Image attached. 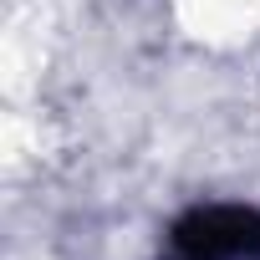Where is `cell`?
I'll return each mask as SVG.
<instances>
[{"label":"cell","instance_id":"1","mask_svg":"<svg viewBox=\"0 0 260 260\" xmlns=\"http://www.w3.org/2000/svg\"><path fill=\"white\" fill-rule=\"evenodd\" d=\"M169 260H260V209L204 204L169 235Z\"/></svg>","mask_w":260,"mask_h":260}]
</instances>
